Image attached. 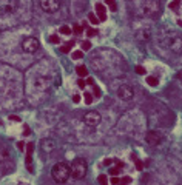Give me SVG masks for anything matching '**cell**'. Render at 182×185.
Listing matches in <instances>:
<instances>
[{"instance_id": "cell-1", "label": "cell", "mask_w": 182, "mask_h": 185, "mask_svg": "<svg viewBox=\"0 0 182 185\" xmlns=\"http://www.w3.org/2000/svg\"><path fill=\"white\" fill-rule=\"evenodd\" d=\"M51 176H52V179H54L56 182H59V184L66 182V180L70 179V176H71L70 165H66L65 162H59V164H56L51 168Z\"/></svg>"}, {"instance_id": "cell-2", "label": "cell", "mask_w": 182, "mask_h": 185, "mask_svg": "<svg viewBox=\"0 0 182 185\" xmlns=\"http://www.w3.org/2000/svg\"><path fill=\"white\" fill-rule=\"evenodd\" d=\"M70 170H71V177L74 179H83L87 176V171H88V164L85 159L82 157H76L70 165Z\"/></svg>"}, {"instance_id": "cell-3", "label": "cell", "mask_w": 182, "mask_h": 185, "mask_svg": "<svg viewBox=\"0 0 182 185\" xmlns=\"http://www.w3.org/2000/svg\"><path fill=\"white\" fill-rule=\"evenodd\" d=\"M165 46L175 54H181L182 53V35L179 34H167L165 35Z\"/></svg>"}, {"instance_id": "cell-4", "label": "cell", "mask_w": 182, "mask_h": 185, "mask_svg": "<svg viewBox=\"0 0 182 185\" xmlns=\"http://www.w3.org/2000/svg\"><path fill=\"white\" fill-rule=\"evenodd\" d=\"M22 49H23L25 53L34 54L40 49V42H39V39H35V37H25L22 40Z\"/></svg>"}, {"instance_id": "cell-5", "label": "cell", "mask_w": 182, "mask_h": 185, "mask_svg": "<svg viewBox=\"0 0 182 185\" xmlns=\"http://www.w3.org/2000/svg\"><path fill=\"white\" fill-rule=\"evenodd\" d=\"M100 120H102V116L97 111H88V113H85V116H83V122H85L87 127H90V128H96L97 125L100 124Z\"/></svg>"}, {"instance_id": "cell-6", "label": "cell", "mask_w": 182, "mask_h": 185, "mask_svg": "<svg viewBox=\"0 0 182 185\" xmlns=\"http://www.w3.org/2000/svg\"><path fill=\"white\" fill-rule=\"evenodd\" d=\"M40 6H42V10L45 12L52 14V12H56V11L60 10L62 0H40Z\"/></svg>"}, {"instance_id": "cell-7", "label": "cell", "mask_w": 182, "mask_h": 185, "mask_svg": "<svg viewBox=\"0 0 182 185\" xmlns=\"http://www.w3.org/2000/svg\"><path fill=\"white\" fill-rule=\"evenodd\" d=\"M142 11H144V14L148 16V17L156 16L157 12H159V3H157V0H147V2L142 5Z\"/></svg>"}, {"instance_id": "cell-8", "label": "cell", "mask_w": 182, "mask_h": 185, "mask_svg": "<svg viewBox=\"0 0 182 185\" xmlns=\"http://www.w3.org/2000/svg\"><path fill=\"white\" fill-rule=\"evenodd\" d=\"M117 96L119 99H122V100L125 102H130L133 100V97H134V89L130 85H122V87H119L117 89Z\"/></svg>"}, {"instance_id": "cell-9", "label": "cell", "mask_w": 182, "mask_h": 185, "mask_svg": "<svg viewBox=\"0 0 182 185\" xmlns=\"http://www.w3.org/2000/svg\"><path fill=\"white\" fill-rule=\"evenodd\" d=\"M145 141H147L150 145L156 147V145H159V143H161L162 136H161V134H159L157 131H148L147 136H145Z\"/></svg>"}, {"instance_id": "cell-10", "label": "cell", "mask_w": 182, "mask_h": 185, "mask_svg": "<svg viewBox=\"0 0 182 185\" xmlns=\"http://www.w3.org/2000/svg\"><path fill=\"white\" fill-rule=\"evenodd\" d=\"M40 147L45 153H51L52 148H54V141H52V139H43L40 142Z\"/></svg>"}, {"instance_id": "cell-11", "label": "cell", "mask_w": 182, "mask_h": 185, "mask_svg": "<svg viewBox=\"0 0 182 185\" xmlns=\"http://www.w3.org/2000/svg\"><path fill=\"white\" fill-rule=\"evenodd\" d=\"M96 12H97L99 20H102V22L106 20V8L102 5V3H97V5H96Z\"/></svg>"}, {"instance_id": "cell-12", "label": "cell", "mask_w": 182, "mask_h": 185, "mask_svg": "<svg viewBox=\"0 0 182 185\" xmlns=\"http://www.w3.org/2000/svg\"><path fill=\"white\" fill-rule=\"evenodd\" d=\"M6 162H11L10 153H8L6 148H0V165L3 167V164H6Z\"/></svg>"}, {"instance_id": "cell-13", "label": "cell", "mask_w": 182, "mask_h": 185, "mask_svg": "<svg viewBox=\"0 0 182 185\" xmlns=\"http://www.w3.org/2000/svg\"><path fill=\"white\" fill-rule=\"evenodd\" d=\"M76 73H77L79 77H87V76H88V70H87V66L79 65L77 68H76Z\"/></svg>"}, {"instance_id": "cell-14", "label": "cell", "mask_w": 182, "mask_h": 185, "mask_svg": "<svg viewBox=\"0 0 182 185\" xmlns=\"http://www.w3.org/2000/svg\"><path fill=\"white\" fill-rule=\"evenodd\" d=\"M147 83L150 85V87H157V85H159V79L153 77V76H148V77H147Z\"/></svg>"}, {"instance_id": "cell-15", "label": "cell", "mask_w": 182, "mask_h": 185, "mask_svg": "<svg viewBox=\"0 0 182 185\" xmlns=\"http://www.w3.org/2000/svg\"><path fill=\"white\" fill-rule=\"evenodd\" d=\"M73 46H74V42H68L66 45H63V46H60V51L63 54H66V53L71 51V48H73Z\"/></svg>"}, {"instance_id": "cell-16", "label": "cell", "mask_w": 182, "mask_h": 185, "mask_svg": "<svg viewBox=\"0 0 182 185\" xmlns=\"http://www.w3.org/2000/svg\"><path fill=\"white\" fill-rule=\"evenodd\" d=\"M179 6H181V0H173V2L170 3V5H168V8H170V10H179Z\"/></svg>"}, {"instance_id": "cell-17", "label": "cell", "mask_w": 182, "mask_h": 185, "mask_svg": "<svg viewBox=\"0 0 182 185\" xmlns=\"http://www.w3.org/2000/svg\"><path fill=\"white\" fill-rule=\"evenodd\" d=\"M88 20H90L93 25H97V23H99V17L94 16L93 12H90V16H88Z\"/></svg>"}, {"instance_id": "cell-18", "label": "cell", "mask_w": 182, "mask_h": 185, "mask_svg": "<svg viewBox=\"0 0 182 185\" xmlns=\"http://www.w3.org/2000/svg\"><path fill=\"white\" fill-rule=\"evenodd\" d=\"M60 34H65V35H68V34H71V28H70V26H60Z\"/></svg>"}, {"instance_id": "cell-19", "label": "cell", "mask_w": 182, "mask_h": 185, "mask_svg": "<svg viewBox=\"0 0 182 185\" xmlns=\"http://www.w3.org/2000/svg\"><path fill=\"white\" fill-rule=\"evenodd\" d=\"M82 49H83V51H90V49H91V42L83 40V42H82Z\"/></svg>"}, {"instance_id": "cell-20", "label": "cell", "mask_w": 182, "mask_h": 185, "mask_svg": "<svg viewBox=\"0 0 182 185\" xmlns=\"http://www.w3.org/2000/svg\"><path fill=\"white\" fill-rule=\"evenodd\" d=\"M83 97H85V103H88V105H90V103L94 100V97H93L91 93H85V96H83Z\"/></svg>"}, {"instance_id": "cell-21", "label": "cell", "mask_w": 182, "mask_h": 185, "mask_svg": "<svg viewBox=\"0 0 182 185\" xmlns=\"http://www.w3.org/2000/svg\"><path fill=\"white\" fill-rule=\"evenodd\" d=\"M50 42H51V43H54V45H57V43L60 42V37H59L57 34H52L51 37H50Z\"/></svg>"}, {"instance_id": "cell-22", "label": "cell", "mask_w": 182, "mask_h": 185, "mask_svg": "<svg viewBox=\"0 0 182 185\" xmlns=\"http://www.w3.org/2000/svg\"><path fill=\"white\" fill-rule=\"evenodd\" d=\"M83 57V51H74L73 53V59L74 60H79V59Z\"/></svg>"}, {"instance_id": "cell-23", "label": "cell", "mask_w": 182, "mask_h": 185, "mask_svg": "<svg viewBox=\"0 0 182 185\" xmlns=\"http://www.w3.org/2000/svg\"><path fill=\"white\" fill-rule=\"evenodd\" d=\"M106 3L110 5V10H111V11H116V8H117L116 0H106Z\"/></svg>"}, {"instance_id": "cell-24", "label": "cell", "mask_w": 182, "mask_h": 185, "mask_svg": "<svg viewBox=\"0 0 182 185\" xmlns=\"http://www.w3.org/2000/svg\"><path fill=\"white\" fill-rule=\"evenodd\" d=\"M82 31H83V26H80V25H74L73 26V33L74 34H80Z\"/></svg>"}, {"instance_id": "cell-25", "label": "cell", "mask_w": 182, "mask_h": 185, "mask_svg": "<svg viewBox=\"0 0 182 185\" xmlns=\"http://www.w3.org/2000/svg\"><path fill=\"white\" fill-rule=\"evenodd\" d=\"M96 34H97V31L94 28H88L87 29V35H88V37H93V35H96Z\"/></svg>"}, {"instance_id": "cell-26", "label": "cell", "mask_w": 182, "mask_h": 185, "mask_svg": "<svg viewBox=\"0 0 182 185\" xmlns=\"http://www.w3.org/2000/svg\"><path fill=\"white\" fill-rule=\"evenodd\" d=\"M119 173H121V168H119V167H116V168H110V174L111 176H117Z\"/></svg>"}, {"instance_id": "cell-27", "label": "cell", "mask_w": 182, "mask_h": 185, "mask_svg": "<svg viewBox=\"0 0 182 185\" xmlns=\"http://www.w3.org/2000/svg\"><path fill=\"white\" fill-rule=\"evenodd\" d=\"M26 151H28V154H33V151H34V143H28V145H26Z\"/></svg>"}, {"instance_id": "cell-28", "label": "cell", "mask_w": 182, "mask_h": 185, "mask_svg": "<svg viewBox=\"0 0 182 185\" xmlns=\"http://www.w3.org/2000/svg\"><path fill=\"white\" fill-rule=\"evenodd\" d=\"M77 87L80 88V89H83V88L87 87V82H85V80H82V79H79L77 80Z\"/></svg>"}, {"instance_id": "cell-29", "label": "cell", "mask_w": 182, "mask_h": 185, "mask_svg": "<svg viewBox=\"0 0 182 185\" xmlns=\"http://www.w3.org/2000/svg\"><path fill=\"white\" fill-rule=\"evenodd\" d=\"M106 180H108V179H106V176H104V174L97 177V182H99V184H106Z\"/></svg>"}, {"instance_id": "cell-30", "label": "cell", "mask_w": 182, "mask_h": 185, "mask_svg": "<svg viewBox=\"0 0 182 185\" xmlns=\"http://www.w3.org/2000/svg\"><path fill=\"white\" fill-rule=\"evenodd\" d=\"M121 184H131V177L130 176H125V177L121 179Z\"/></svg>"}, {"instance_id": "cell-31", "label": "cell", "mask_w": 182, "mask_h": 185, "mask_svg": "<svg viewBox=\"0 0 182 185\" xmlns=\"http://www.w3.org/2000/svg\"><path fill=\"white\" fill-rule=\"evenodd\" d=\"M136 73L137 74H145V68L144 66H136Z\"/></svg>"}, {"instance_id": "cell-32", "label": "cell", "mask_w": 182, "mask_h": 185, "mask_svg": "<svg viewBox=\"0 0 182 185\" xmlns=\"http://www.w3.org/2000/svg\"><path fill=\"white\" fill-rule=\"evenodd\" d=\"M73 102L79 103V102H80V96H79V94H74V96H73Z\"/></svg>"}, {"instance_id": "cell-33", "label": "cell", "mask_w": 182, "mask_h": 185, "mask_svg": "<svg viewBox=\"0 0 182 185\" xmlns=\"http://www.w3.org/2000/svg\"><path fill=\"white\" fill-rule=\"evenodd\" d=\"M136 168L137 170H142V168H144V164H142L140 160H136Z\"/></svg>"}, {"instance_id": "cell-34", "label": "cell", "mask_w": 182, "mask_h": 185, "mask_svg": "<svg viewBox=\"0 0 182 185\" xmlns=\"http://www.w3.org/2000/svg\"><path fill=\"white\" fill-rule=\"evenodd\" d=\"M111 184H113V185H117V184H121V179H117L116 176H114V177L111 179Z\"/></svg>"}, {"instance_id": "cell-35", "label": "cell", "mask_w": 182, "mask_h": 185, "mask_svg": "<svg viewBox=\"0 0 182 185\" xmlns=\"http://www.w3.org/2000/svg\"><path fill=\"white\" fill-rule=\"evenodd\" d=\"M111 164H113V159H105V160H104V165H105V167H110Z\"/></svg>"}, {"instance_id": "cell-36", "label": "cell", "mask_w": 182, "mask_h": 185, "mask_svg": "<svg viewBox=\"0 0 182 185\" xmlns=\"http://www.w3.org/2000/svg\"><path fill=\"white\" fill-rule=\"evenodd\" d=\"M11 120H17V122H20V117H19V116H11Z\"/></svg>"}, {"instance_id": "cell-37", "label": "cell", "mask_w": 182, "mask_h": 185, "mask_svg": "<svg viewBox=\"0 0 182 185\" xmlns=\"http://www.w3.org/2000/svg\"><path fill=\"white\" fill-rule=\"evenodd\" d=\"M94 94H96V96H99V94H100V91H99V88H97V87H94Z\"/></svg>"}, {"instance_id": "cell-38", "label": "cell", "mask_w": 182, "mask_h": 185, "mask_svg": "<svg viewBox=\"0 0 182 185\" xmlns=\"http://www.w3.org/2000/svg\"><path fill=\"white\" fill-rule=\"evenodd\" d=\"M87 83H88V85H93L94 82H93V79H87Z\"/></svg>"}, {"instance_id": "cell-39", "label": "cell", "mask_w": 182, "mask_h": 185, "mask_svg": "<svg viewBox=\"0 0 182 185\" xmlns=\"http://www.w3.org/2000/svg\"><path fill=\"white\" fill-rule=\"evenodd\" d=\"M177 25H179L181 28H182V20H177Z\"/></svg>"}]
</instances>
